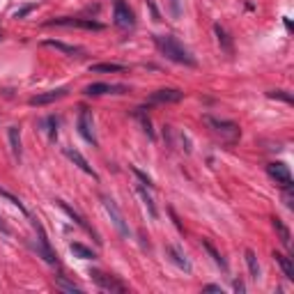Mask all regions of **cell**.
Returning <instances> with one entry per match:
<instances>
[{
	"label": "cell",
	"mask_w": 294,
	"mask_h": 294,
	"mask_svg": "<svg viewBox=\"0 0 294 294\" xmlns=\"http://www.w3.org/2000/svg\"><path fill=\"white\" fill-rule=\"evenodd\" d=\"M154 44H156V49L161 51V55H165V58L173 60V62L186 65V67H196V65H198L196 58L191 55V51L184 49L175 37H170V35H154Z\"/></svg>",
	"instance_id": "1"
},
{
	"label": "cell",
	"mask_w": 294,
	"mask_h": 294,
	"mask_svg": "<svg viewBox=\"0 0 294 294\" xmlns=\"http://www.w3.org/2000/svg\"><path fill=\"white\" fill-rule=\"evenodd\" d=\"M202 122H205L207 127H209L214 134H219L225 143H237L239 140V136H241V131H239V124H235V122H230V120H219V117H212V115H205L202 117Z\"/></svg>",
	"instance_id": "2"
},
{
	"label": "cell",
	"mask_w": 294,
	"mask_h": 294,
	"mask_svg": "<svg viewBox=\"0 0 294 294\" xmlns=\"http://www.w3.org/2000/svg\"><path fill=\"white\" fill-rule=\"evenodd\" d=\"M101 205H103V209H106V214L111 216L113 225H115V230L120 232V237L129 239V225H127V221H124V216H122V212L117 209L115 200H113V198H108V196H101Z\"/></svg>",
	"instance_id": "3"
},
{
	"label": "cell",
	"mask_w": 294,
	"mask_h": 294,
	"mask_svg": "<svg viewBox=\"0 0 294 294\" xmlns=\"http://www.w3.org/2000/svg\"><path fill=\"white\" fill-rule=\"evenodd\" d=\"M90 276H92V281L97 283L101 290H106V292H111V294H124L127 292V285L122 281H117L115 276H108V274L97 271V269H92V271H90Z\"/></svg>",
	"instance_id": "4"
},
{
	"label": "cell",
	"mask_w": 294,
	"mask_h": 294,
	"mask_svg": "<svg viewBox=\"0 0 294 294\" xmlns=\"http://www.w3.org/2000/svg\"><path fill=\"white\" fill-rule=\"evenodd\" d=\"M46 26H65V28H85V30H103V23L99 21H92V18H69V16H62V18H51L46 21Z\"/></svg>",
	"instance_id": "5"
},
{
	"label": "cell",
	"mask_w": 294,
	"mask_h": 294,
	"mask_svg": "<svg viewBox=\"0 0 294 294\" xmlns=\"http://www.w3.org/2000/svg\"><path fill=\"white\" fill-rule=\"evenodd\" d=\"M76 127H78V134L83 136V138L88 140L90 145H97V134H94V120H92V113H90L88 108H80V115H78V122H76Z\"/></svg>",
	"instance_id": "6"
},
{
	"label": "cell",
	"mask_w": 294,
	"mask_h": 294,
	"mask_svg": "<svg viewBox=\"0 0 294 294\" xmlns=\"http://www.w3.org/2000/svg\"><path fill=\"white\" fill-rule=\"evenodd\" d=\"M35 225V230H37V246H35V250L41 255V258L46 260L49 264H58V255L51 250V246H49V239H46V232H44V227L39 225V223H32Z\"/></svg>",
	"instance_id": "7"
},
{
	"label": "cell",
	"mask_w": 294,
	"mask_h": 294,
	"mask_svg": "<svg viewBox=\"0 0 294 294\" xmlns=\"http://www.w3.org/2000/svg\"><path fill=\"white\" fill-rule=\"evenodd\" d=\"M113 18H115V26L120 28H134L136 26V18H134V12L129 9V5L124 0H115V9H113Z\"/></svg>",
	"instance_id": "8"
},
{
	"label": "cell",
	"mask_w": 294,
	"mask_h": 294,
	"mask_svg": "<svg viewBox=\"0 0 294 294\" xmlns=\"http://www.w3.org/2000/svg\"><path fill=\"white\" fill-rule=\"evenodd\" d=\"M267 175L274 179L276 184H281L283 188H287V186H292V173H290V168H287L285 163H281V161H274V163H269L267 165Z\"/></svg>",
	"instance_id": "9"
},
{
	"label": "cell",
	"mask_w": 294,
	"mask_h": 294,
	"mask_svg": "<svg viewBox=\"0 0 294 294\" xmlns=\"http://www.w3.org/2000/svg\"><path fill=\"white\" fill-rule=\"evenodd\" d=\"M182 99H184L182 90L163 88V90H156V92H152L150 103H177V101H182Z\"/></svg>",
	"instance_id": "10"
},
{
	"label": "cell",
	"mask_w": 294,
	"mask_h": 294,
	"mask_svg": "<svg viewBox=\"0 0 294 294\" xmlns=\"http://www.w3.org/2000/svg\"><path fill=\"white\" fill-rule=\"evenodd\" d=\"M69 94V90L67 88H58V90H49V92H41V94H37V97H30V106H49V103H53V101H58V99H62V97H67Z\"/></svg>",
	"instance_id": "11"
},
{
	"label": "cell",
	"mask_w": 294,
	"mask_h": 294,
	"mask_svg": "<svg viewBox=\"0 0 294 294\" xmlns=\"http://www.w3.org/2000/svg\"><path fill=\"white\" fill-rule=\"evenodd\" d=\"M65 156H67L69 161H74V165H78V168L83 170L85 175H90V177H92V179H99V175L94 173V168L88 163V159H85V156L80 154L78 150H74V147H65Z\"/></svg>",
	"instance_id": "12"
},
{
	"label": "cell",
	"mask_w": 294,
	"mask_h": 294,
	"mask_svg": "<svg viewBox=\"0 0 294 294\" xmlns=\"http://www.w3.org/2000/svg\"><path fill=\"white\" fill-rule=\"evenodd\" d=\"M124 85H108V83H92V85H88V88L83 90L88 97H99V94H122L124 92Z\"/></svg>",
	"instance_id": "13"
},
{
	"label": "cell",
	"mask_w": 294,
	"mask_h": 294,
	"mask_svg": "<svg viewBox=\"0 0 294 294\" xmlns=\"http://www.w3.org/2000/svg\"><path fill=\"white\" fill-rule=\"evenodd\" d=\"M55 202H58V207H60V209H62V212H65V214H67V216H69V219H72V221L76 223V225H80V227H83V230H88V232H90V235H94V237H97V244H101V239H99V235H97V232H94V230H92V227H90V225H88V223H85V221H83V216H80V214H78V212H74V209H72V207H69V205H67V202H62V200H55Z\"/></svg>",
	"instance_id": "14"
},
{
	"label": "cell",
	"mask_w": 294,
	"mask_h": 294,
	"mask_svg": "<svg viewBox=\"0 0 294 294\" xmlns=\"http://www.w3.org/2000/svg\"><path fill=\"white\" fill-rule=\"evenodd\" d=\"M44 46H49V49H58V51H62L65 55H72V58H80V55H83V49H80V46H69V44H65V41L44 39Z\"/></svg>",
	"instance_id": "15"
},
{
	"label": "cell",
	"mask_w": 294,
	"mask_h": 294,
	"mask_svg": "<svg viewBox=\"0 0 294 294\" xmlns=\"http://www.w3.org/2000/svg\"><path fill=\"white\" fill-rule=\"evenodd\" d=\"M271 223H274V230H276V235H278V239H281V244L285 246V248H290L292 246V235H290V227L285 225L278 216H274L271 219Z\"/></svg>",
	"instance_id": "16"
},
{
	"label": "cell",
	"mask_w": 294,
	"mask_h": 294,
	"mask_svg": "<svg viewBox=\"0 0 294 294\" xmlns=\"http://www.w3.org/2000/svg\"><path fill=\"white\" fill-rule=\"evenodd\" d=\"M168 255H170V260H173L175 264H177L179 269H184V271L186 274H191V262H188L186 260V255L182 253V250H179V246H168Z\"/></svg>",
	"instance_id": "17"
},
{
	"label": "cell",
	"mask_w": 294,
	"mask_h": 294,
	"mask_svg": "<svg viewBox=\"0 0 294 294\" xmlns=\"http://www.w3.org/2000/svg\"><path fill=\"white\" fill-rule=\"evenodd\" d=\"M214 32H216V39H219L221 49L225 51L227 55H232V53H235V46H232V39H230V35H227V32H225V28H223L221 23H216V26H214Z\"/></svg>",
	"instance_id": "18"
},
{
	"label": "cell",
	"mask_w": 294,
	"mask_h": 294,
	"mask_svg": "<svg viewBox=\"0 0 294 294\" xmlns=\"http://www.w3.org/2000/svg\"><path fill=\"white\" fill-rule=\"evenodd\" d=\"M124 65H115V62H99V65H92L90 72L92 74H117V72H124Z\"/></svg>",
	"instance_id": "19"
},
{
	"label": "cell",
	"mask_w": 294,
	"mask_h": 294,
	"mask_svg": "<svg viewBox=\"0 0 294 294\" xmlns=\"http://www.w3.org/2000/svg\"><path fill=\"white\" fill-rule=\"evenodd\" d=\"M244 258H246V264H248L250 278H253V281H258V278H260V262H258V255H255V250L246 248Z\"/></svg>",
	"instance_id": "20"
},
{
	"label": "cell",
	"mask_w": 294,
	"mask_h": 294,
	"mask_svg": "<svg viewBox=\"0 0 294 294\" xmlns=\"http://www.w3.org/2000/svg\"><path fill=\"white\" fill-rule=\"evenodd\" d=\"M274 258H276V262L281 264V269H283V274H285L287 281H294V264H292V260L287 258V255H283V253H274Z\"/></svg>",
	"instance_id": "21"
},
{
	"label": "cell",
	"mask_w": 294,
	"mask_h": 294,
	"mask_svg": "<svg viewBox=\"0 0 294 294\" xmlns=\"http://www.w3.org/2000/svg\"><path fill=\"white\" fill-rule=\"evenodd\" d=\"M9 145L16 159H21V129L18 127H9Z\"/></svg>",
	"instance_id": "22"
},
{
	"label": "cell",
	"mask_w": 294,
	"mask_h": 294,
	"mask_svg": "<svg viewBox=\"0 0 294 294\" xmlns=\"http://www.w3.org/2000/svg\"><path fill=\"white\" fill-rule=\"evenodd\" d=\"M69 250H72V253L76 255V258H80V260H94V258H97L92 248H88V246L78 244V241H74V244L69 246Z\"/></svg>",
	"instance_id": "23"
},
{
	"label": "cell",
	"mask_w": 294,
	"mask_h": 294,
	"mask_svg": "<svg viewBox=\"0 0 294 294\" xmlns=\"http://www.w3.org/2000/svg\"><path fill=\"white\" fill-rule=\"evenodd\" d=\"M134 115L140 120V124H143V131L147 134V138H152V140H154V129H152V120L145 115V108H136V111H134Z\"/></svg>",
	"instance_id": "24"
},
{
	"label": "cell",
	"mask_w": 294,
	"mask_h": 294,
	"mask_svg": "<svg viewBox=\"0 0 294 294\" xmlns=\"http://www.w3.org/2000/svg\"><path fill=\"white\" fill-rule=\"evenodd\" d=\"M136 191H138L140 200H143V205L147 207V212H150V216H152V219H156V216H159V212H156V205H154V200H152V196L145 191L143 186H138V188H136Z\"/></svg>",
	"instance_id": "25"
},
{
	"label": "cell",
	"mask_w": 294,
	"mask_h": 294,
	"mask_svg": "<svg viewBox=\"0 0 294 294\" xmlns=\"http://www.w3.org/2000/svg\"><path fill=\"white\" fill-rule=\"evenodd\" d=\"M202 246H205V250H207V253L212 255V260H214V262L219 264V267L223 269V271H227V262H225V260H223V255L219 253V250H216L214 246H212V244H209V241H207V239L202 241Z\"/></svg>",
	"instance_id": "26"
},
{
	"label": "cell",
	"mask_w": 294,
	"mask_h": 294,
	"mask_svg": "<svg viewBox=\"0 0 294 294\" xmlns=\"http://www.w3.org/2000/svg\"><path fill=\"white\" fill-rule=\"evenodd\" d=\"M53 281H55V287H60V290H65V292H72V294H80V292H83L78 285H74V283H69L65 276H55Z\"/></svg>",
	"instance_id": "27"
},
{
	"label": "cell",
	"mask_w": 294,
	"mask_h": 294,
	"mask_svg": "<svg viewBox=\"0 0 294 294\" xmlns=\"http://www.w3.org/2000/svg\"><path fill=\"white\" fill-rule=\"evenodd\" d=\"M269 99H283V101L292 103V94H287L285 90H271V92H267Z\"/></svg>",
	"instance_id": "28"
},
{
	"label": "cell",
	"mask_w": 294,
	"mask_h": 294,
	"mask_svg": "<svg viewBox=\"0 0 294 294\" xmlns=\"http://www.w3.org/2000/svg\"><path fill=\"white\" fill-rule=\"evenodd\" d=\"M46 124H49V138L55 140L58 138V120L51 115V117H46Z\"/></svg>",
	"instance_id": "29"
},
{
	"label": "cell",
	"mask_w": 294,
	"mask_h": 294,
	"mask_svg": "<svg viewBox=\"0 0 294 294\" xmlns=\"http://www.w3.org/2000/svg\"><path fill=\"white\" fill-rule=\"evenodd\" d=\"M0 196H3V198H7V200H9V202H12V205H16V207H18V209H21V212H23V214H28V209H26V207H23V202H21V200H18V198H14V196H12V193H7V191H3V188H0Z\"/></svg>",
	"instance_id": "30"
},
{
	"label": "cell",
	"mask_w": 294,
	"mask_h": 294,
	"mask_svg": "<svg viewBox=\"0 0 294 294\" xmlns=\"http://www.w3.org/2000/svg\"><path fill=\"white\" fill-rule=\"evenodd\" d=\"M131 173H134L136 177H138V179H140V182L145 184L147 188H152V186H154V184H152V179L147 177V175H145V173H143V170H140V168H136V165H134V168H131Z\"/></svg>",
	"instance_id": "31"
},
{
	"label": "cell",
	"mask_w": 294,
	"mask_h": 294,
	"mask_svg": "<svg viewBox=\"0 0 294 294\" xmlns=\"http://www.w3.org/2000/svg\"><path fill=\"white\" fill-rule=\"evenodd\" d=\"M147 7H150V12H152V16H154V21H161V14H159V9H156L154 0H147Z\"/></svg>",
	"instance_id": "32"
},
{
	"label": "cell",
	"mask_w": 294,
	"mask_h": 294,
	"mask_svg": "<svg viewBox=\"0 0 294 294\" xmlns=\"http://www.w3.org/2000/svg\"><path fill=\"white\" fill-rule=\"evenodd\" d=\"M202 292H216V294H223V287L221 285H205Z\"/></svg>",
	"instance_id": "33"
},
{
	"label": "cell",
	"mask_w": 294,
	"mask_h": 294,
	"mask_svg": "<svg viewBox=\"0 0 294 294\" xmlns=\"http://www.w3.org/2000/svg\"><path fill=\"white\" fill-rule=\"evenodd\" d=\"M232 287H235V292H239V294L246 292V285H244L241 281H235V283H232Z\"/></svg>",
	"instance_id": "34"
},
{
	"label": "cell",
	"mask_w": 294,
	"mask_h": 294,
	"mask_svg": "<svg viewBox=\"0 0 294 294\" xmlns=\"http://www.w3.org/2000/svg\"><path fill=\"white\" fill-rule=\"evenodd\" d=\"M30 9H32V7H23L21 12H16V14H14V18H23V16H26L28 12H30Z\"/></svg>",
	"instance_id": "35"
},
{
	"label": "cell",
	"mask_w": 294,
	"mask_h": 294,
	"mask_svg": "<svg viewBox=\"0 0 294 294\" xmlns=\"http://www.w3.org/2000/svg\"><path fill=\"white\" fill-rule=\"evenodd\" d=\"M170 5H173V12H175V16H179V0H170Z\"/></svg>",
	"instance_id": "36"
},
{
	"label": "cell",
	"mask_w": 294,
	"mask_h": 294,
	"mask_svg": "<svg viewBox=\"0 0 294 294\" xmlns=\"http://www.w3.org/2000/svg\"><path fill=\"white\" fill-rule=\"evenodd\" d=\"M0 230H3V232H9V230H7V225H5L3 221H0Z\"/></svg>",
	"instance_id": "37"
},
{
	"label": "cell",
	"mask_w": 294,
	"mask_h": 294,
	"mask_svg": "<svg viewBox=\"0 0 294 294\" xmlns=\"http://www.w3.org/2000/svg\"><path fill=\"white\" fill-rule=\"evenodd\" d=\"M0 37H3V35H0Z\"/></svg>",
	"instance_id": "38"
}]
</instances>
